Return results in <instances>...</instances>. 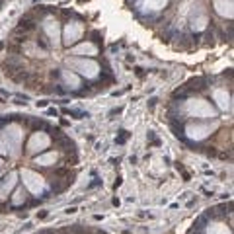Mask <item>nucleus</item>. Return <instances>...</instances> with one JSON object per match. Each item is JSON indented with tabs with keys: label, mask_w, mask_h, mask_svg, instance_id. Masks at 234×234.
<instances>
[{
	"label": "nucleus",
	"mask_w": 234,
	"mask_h": 234,
	"mask_svg": "<svg viewBox=\"0 0 234 234\" xmlns=\"http://www.w3.org/2000/svg\"><path fill=\"white\" fill-rule=\"evenodd\" d=\"M4 4H6V0H0V10L4 8Z\"/></svg>",
	"instance_id": "nucleus-7"
},
{
	"label": "nucleus",
	"mask_w": 234,
	"mask_h": 234,
	"mask_svg": "<svg viewBox=\"0 0 234 234\" xmlns=\"http://www.w3.org/2000/svg\"><path fill=\"white\" fill-rule=\"evenodd\" d=\"M0 72L39 96L96 98L117 84L105 35L86 14L41 4L23 12L6 35Z\"/></svg>",
	"instance_id": "nucleus-1"
},
{
	"label": "nucleus",
	"mask_w": 234,
	"mask_h": 234,
	"mask_svg": "<svg viewBox=\"0 0 234 234\" xmlns=\"http://www.w3.org/2000/svg\"><path fill=\"white\" fill-rule=\"evenodd\" d=\"M164 121L172 137L191 152L232 162L234 72H203L170 92Z\"/></svg>",
	"instance_id": "nucleus-3"
},
{
	"label": "nucleus",
	"mask_w": 234,
	"mask_h": 234,
	"mask_svg": "<svg viewBox=\"0 0 234 234\" xmlns=\"http://www.w3.org/2000/svg\"><path fill=\"white\" fill-rule=\"evenodd\" d=\"M33 234H109L100 226H88V224H63L55 228H41Z\"/></svg>",
	"instance_id": "nucleus-6"
},
{
	"label": "nucleus",
	"mask_w": 234,
	"mask_h": 234,
	"mask_svg": "<svg viewBox=\"0 0 234 234\" xmlns=\"http://www.w3.org/2000/svg\"><path fill=\"white\" fill-rule=\"evenodd\" d=\"M133 18L179 53L232 43L234 0H123Z\"/></svg>",
	"instance_id": "nucleus-4"
},
{
	"label": "nucleus",
	"mask_w": 234,
	"mask_h": 234,
	"mask_svg": "<svg viewBox=\"0 0 234 234\" xmlns=\"http://www.w3.org/2000/svg\"><path fill=\"white\" fill-rule=\"evenodd\" d=\"M80 176V148L55 121L0 115V215H25L67 193Z\"/></svg>",
	"instance_id": "nucleus-2"
},
{
	"label": "nucleus",
	"mask_w": 234,
	"mask_h": 234,
	"mask_svg": "<svg viewBox=\"0 0 234 234\" xmlns=\"http://www.w3.org/2000/svg\"><path fill=\"white\" fill-rule=\"evenodd\" d=\"M185 234H234V209L232 199L207 207L191 223Z\"/></svg>",
	"instance_id": "nucleus-5"
}]
</instances>
